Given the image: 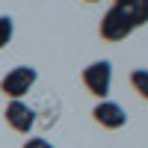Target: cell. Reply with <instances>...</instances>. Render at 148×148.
Segmentation results:
<instances>
[{
    "label": "cell",
    "mask_w": 148,
    "mask_h": 148,
    "mask_svg": "<svg viewBox=\"0 0 148 148\" xmlns=\"http://www.w3.org/2000/svg\"><path fill=\"white\" fill-rule=\"evenodd\" d=\"M36 80H39V71L33 65H18V68L6 71V77L0 80V92L6 98H12V101H21V98L33 89Z\"/></svg>",
    "instance_id": "6da1fadb"
},
{
    "label": "cell",
    "mask_w": 148,
    "mask_h": 148,
    "mask_svg": "<svg viewBox=\"0 0 148 148\" xmlns=\"http://www.w3.org/2000/svg\"><path fill=\"white\" fill-rule=\"evenodd\" d=\"M133 30H136V27H133V21H130L125 6H110L104 12V18H101V36L107 42H125Z\"/></svg>",
    "instance_id": "7a4b0ae2"
},
{
    "label": "cell",
    "mask_w": 148,
    "mask_h": 148,
    "mask_svg": "<svg viewBox=\"0 0 148 148\" xmlns=\"http://www.w3.org/2000/svg\"><path fill=\"white\" fill-rule=\"evenodd\" d=\"M83 83L86 89H89L95 98H104L110 95V86H113V65L107 62V59H101V62H92L83 68Z\"/></svg>",
    "instance_id": "3957f363"
},
{
    "label": "cell",
    "mask_w": 148,
    "mask_h": 148,
    "mask_svg": "<svg viewBox=\"0 0 148 148\" xmlns=\"http://www.w3.org/2000/svg\"><path fill=\"white\" fill-rule=\"evenodd\" d=\"M3 116H6V125H9L12 130H18V133H30V127L36 125L33 107H27L24 101H9Z\"/></svg>",
    "instance_id": "277c9868"
},
{
    "label": "cell",
    "mask_w": 148,
    "mask_h": 148,
    "mask_svg": "<svg viewBox=\"0 0 148 148\" xmlns=\"http://www.w3.org/2000/svg\"><path fill=\"white\" fill-rule=\"evenodd\" d=\"M92 116H95V121L101 127H110V130H119V127L127 125V113L119 104H113V101H101V104L92 110Z\"/></svg>",
    "instance_id": "5b68a950"
},
{
    "label": "cell",
    "mask_w": 148,
    "mask_h": 148,
    "mask_svg": "<svg viewBox=\"0 0 148 148\" xmlns=\"http://www.w3.org/2000/svg\"><path fill=\"white\" fill-rule=\"evenodd\" d=\"M125 9H127L130 21H133V27H142V24H148V0H127Z\"/></svg>",
    "instance_id": "8992f818"
},
{
    "label": "cell",
    "mask_w": 148,
    "mask_h": 148,
    "mask_svg": "<svg viewBox=\"0 0 148 148\" xmlns=\"http://www.w3.org/2000/svg\"><path fill=\"white\" fill-rule=\"evenodd\" d=\"M130 86L148 101V68H136V71H133L130 74Z\"/></svg>",
    "instance_id": "52a82bcc"
},
{
    "label": "cell",
    "mask_w": 148,
    "mask_h": 148,
    "mask_svg": "<svg viewBox=\"0 0 148 148\" xmlns=\"http://www.w3.org/2000/svg\"><path fill=\"white\" fill-rule=\"evenodd\" d=\"M12 33H15V24L9 15H0V47H6L12 42Z\"/></svg>",
    "instance_id": "ba28073f"
},
{
    "label": "cell",
    "mask_w": 148,
    "mask_h": 148,
    "mask_svg": "<svg viewBox=\"0 0 148 148\" xmlns=\"http://www.w3.org/2000/svg\"><path fill=\"white\" fill-rule=\"evenodd\" d=\"M24 148H53V145L47 142V139H27V142H24Z\"/></svg>",
    "instance_id": "9c48e42d"
},
{
    "label": "cell",
    "mask_w": 148,
    "mask_h": 148,
    "mask_svg": "<svg viewBox=\"0 0 148 148\" xmlns=\"http://www.w3.org/2000/svg\"><path fill=\"white\" fill-rule=\"evenodd\" d=\"M127 3V0H113V6H125Z\"/></svg>",
    "instance_id": "30bf717a"
},
{
    "label": "cell",
    "mask_w": 148,
    "mask_h": 148,
    "mask_svg": "<svg viewBox=\"0 0 148 148\" xmlns=\"http://www.w3.org/2000/svg\"><path fill=\"white\" fill-rule=\"evenodd\" d=\"M86 3H98V0H86Z\"/></svg>",
    "instance_id": "8fae6325"
}]
</instances>
